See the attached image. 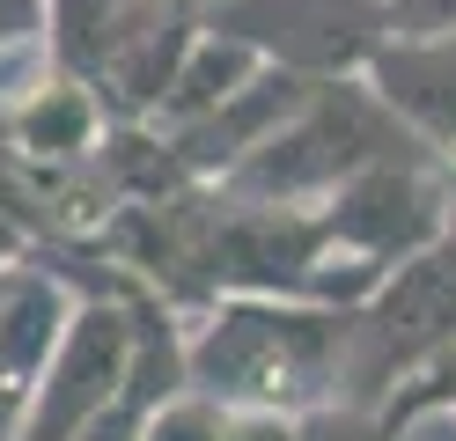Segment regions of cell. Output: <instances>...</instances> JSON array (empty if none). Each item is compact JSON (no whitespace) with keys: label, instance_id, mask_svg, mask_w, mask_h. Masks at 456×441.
<instances>
[{"label":"cell","instance_id":"cell-1","mask_svg":"<svg viewBox=\"0 0 456 441\" xmlns=\"http://www.w3.org/2000/svg\"><path fill=\"white\" fill-rule=\"evenodd\" d=\"M191 382L236 412L338 404L346 382V309L309 294H221L191 323Z\"/></svg>","mask_w":456,"mask_h":441},{"label":"cell","instance_id":"cell-2","mask_svg":"<svg viewBox=\"0 0 456 441\" xmlns=\"http://www.w3.org/2000/svg\"><path fill=\"white\" fill-rule=\"evenodd\" d=\"M405 147H419V140L383 110V96L361 74L354 81H317L309 103L258 155L221 176V192L250 199V206H324L338 184H354L361 169H376L383 155H405Z\"/></svg>","mask_w":456,"mask_h":441},{"label":"cell","instance_id":"cell-3","mask_svg":"<svg viewBox=\"0 0 456 441\" xmlns=\"http://www.w3.org/2000/svg\"><path fill=\"white\" fill-rule=\"evenodd\" d=\"M456 353V235L405 265H390L383 287L346 309V404H390L405 382Z\"/></svg>","mask_w":456,"mask_h":441},{"label":"cell","instance_id":"cell-4","mask_svg":"<svg viewBox=\"0 0 456 441\" xmlns=\"http://www.w3.org/2000/svg\"><path fill=\"white\" fill-rule=\"evenodd\" d=\"M331 250L354 265H405L419 250H435L456 235V162H442L435 147H405V155H383L376 169H361L354 184H338L324 206Z\"/></svg>","mask_w":456,"mask_h":441},{"label":"cell","instance_id":"cell-5","mask_svg":"<svg viewBox=\"0 0 456 441\" xmlns=\"http://www.w3.org/2000/svg\"><path fill=\"white\" fill-rule=\"evenodd\" d=\"M133 390V294H89L15 441H89Z\"/></svg>","mask_w":456,"mask_h":441},{"label":"cell","instance_id":"cell-6","mask_svg":"<svg viewBox=\"0 0 456 441\" xmlns=\"http://www.w3.org/2000/svg\"><path fill=\"white\" fill-rule=\"evenodd\" d=\"M207 22L250 37L302 81H354L390 37L383 0H207Z\"/></svg>","mask_w":456,"mask_h":441},{"label":"cell","instance_id":"cell-7","mask_svg":"<svg viewBox=\"0 0 456 441\" xmlns=\"http://www.w3.org/2000/svg\"><path fill=\"white\" fill-rule=\"evenodd\" d=\"M81 316V294L45 273V265H15L8 294H0V441H15L22 412H30L45 368L60 361V346Z\"/></svg>","mask_w":456,"mask_h":441},{"label":"cell","instance_id":"cell-8","mask_svg":"<svg viewBox=\"0 0 456 441\" xmlns=\"http://www.w3.org/2000/svg\"><path fill=\"white\" fill-rule=\"evenodd\" d=\"M0 126H8V147H15L22 162L67 169V162H96L118 118L103 110V96L81 74H67L60 59H45V67L0 103Z\"/></svg>","mask_w":456,"mask_h":441},{"label":"cell","instance_id":"cell-9","mask_svg":"<svg viewBox=\"0 0 456 441\" xmlns=\"http://www.w3.org/2000/svg\"><path fill=\"white\" fill-rule=\"evenodd\" d=\"M361 81L376 88L383 110L419 147L456 162V29H442V37H383V52L368 59Z\"/></svg>","mask_w":456,"mask_h":441},{"label":"cell","instance_id":"cell-10","mask_svg":"<svg viewBox=\"0 0 456 441\" xmlns=\"http://www.w3.org/2000/svg\"><path fill=\"white\" fill-rule=\"evenodd\" d=\"M273 67V59L250 45V37H236V29H199V45H191V59L177 67V88H169V103H162V118H155V133H184V126H199V118H214L221 103H236L250 81H258Z\"/></svg>","mask_w":456,"mask_h":441},{"label":"cell","instance_id":"cell-11","mask_svg":"<svg viewBox=\"0 0 456 441\" xmlns=\"http://www.w3.org/2000/svg\"><path fill=\"white\" fill-rule=\"evenodd\" d=\"M228 427H236V404H221L214 390L184 382L177 397H162V404L148 412L140 441H228Z\"/></svg>","mask_w":456,"mask_h":441},{"label":"cell","instance_id":"cell-12","mask_svg":"<svg viewBox=\"0 0 456 441\" xmlns=\"http://www.w3.org/2000/svg\"><path fill=\"white\" fill-rule=\"evenodd\" d=\"M427 412H456V353H442L435 368H427L419 382H405V390H397L390 404H383V420L405 434L412 420H427Z\"/></svg>","mask_w":456,"mask_h":441},{"label":"cell","instance_id":"cell-13","mask_svg":"<svg viewBox=\"0 0 456 441\" xmlns=\"http://www.w3.org/2000/svg\"><path fill=\"white\" fill-rule=\"evenodd\" d=\"M302 441H397V427L383 420L376 404H317V412H302Z\"/></svg>","mask_w":456,"mask_h":441},{"label":"cell","instance_id":"cell-14","mask_svg":"<svg viewBox=\"0 0 456 441\" xmlns=\"http://www.w3.org/2000/svg\"><path fill=\"white\" fill-rule=\"evenodd\" d=\"M52 29V0H0V59L37 52Z\"/></svg>","mask_w":456,"mask_h":441},{"label":"cell","instance_id":"cell-15","mask_svg":"<svg viewBox=\"0 0 456 441\" xmlns=\"http://www.w3.org/2000/svg\"><path fill=\"white\" fill-rule=\"evenodd\" d=\"M456 29V0H390V37H442Z\"/></svg>","mask_w":456,"mask_h":441},{"label":"cell","instance_id":"cell-16","mask_svg":"<svg viewBox=\"0 0 456 441\" xmlns=\"http://www.w3.org/2000/svg\"><path fill=\"white\" fill-rule=\"evenodd\" d=\"M228 441H302V420H288V412H236Z\"/></svg>","mask_w":456,"mask_h":441},{"label":"cell","instance_id":"cell-17","mask_svg":"<svg viewBox=\"0 0 456 441\" xmlns=\"http://www.w3.org/2000/svg\"><path fill=\"white\" fill-rule=\"evenodd\" d=\"M22 250H30V228H22L8 206H0V273H15V265H22Z\"/></svg>","mask_w":456,"mask_h":441},{"label":"cell","instance_id":"cell-18","mask_svg":"<svg viewBox=\"0 0 456 441\" xmlns=\"http://www.w3.org/2000/svg\"><path fill=\"white\" fill-rule=\"evenodd\" d=\"M0 294H8V273H0Z\"/></svg>","mask_w":456,"mask_h":441},{"label":"cell","instance_id":"cell-19","mask_svg":"<svg viewBox=\"0 0 456 441\" xmlns=\"http://www.w3.org/2000/svg\"><path fill=\"white\" fill-rule=\"evenodd\" d=\"M383 8H390V0H383Z\"/></svg>","mask_w":456,"mask_h":441}]
</instances>
